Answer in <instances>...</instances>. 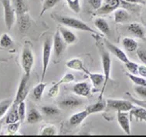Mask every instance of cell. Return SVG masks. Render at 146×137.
<instances>
[{"instance_id":"6","label":"cell","mask_w":146,"mask_h":137,"mask_svg":"<svg viewBox=\"0 0 146 137\" xmlns=\"http://www.w3.org/2000/svg\"><path fill=\"white\" fill-rule=\"evenodd\" d=\"M29 79V76H27L26 75H24L22 77L18 89H17L16 97L13 100L14 105H18L19 103L23 101H25V99H27V96L29 94V86H28Z\"/></svg>"},{"instance_id":"45","label":"cell","mask_w":146,"mask_h":137,"mask_svg":"<svg viewBox=\"0 0 146 137\" xmlns=\"http://www.w3.org/2000/svg\"><path fill=\"white\" fill-rule=\"evenodd\" d=\"M126 3H129V4H133V5H135V4H145V2L144 0H124Z\"/></svg>"},{"instance_id":"15","label":"cell","mask_w":146,"mask_h":137,"mask_svg":"<svg viewBox=\"0 0 146 137\" xmlns=\"http://www.w3.org/2000/svg\"><path fill=\"white\" fill-rule=\"evenodd\" d=\"M127 30L133 36L144 40L145 38V30L143 26L137 22H132L129 24L127 27Z\"/></svg>"},{"instance_id":"37","label":"cell","mask_w":146,"mask_h":137,"mask_svg":"<svg viewBox=\"0 0 146 137\" xmlns=\"http://www.w3.org/2000/svg\"><path fill=\"white\" fill-rule=\"evenodd\" d=\"M125 65L126 66V68L128 70V72L130 73L134 74V75H138V66H139L138 63L129 60L127 63H125Z\"/></svg>"},{"instance_id":"12","label":"cell","mask_w":146,"mask_h":137,"mask_svg":"<svg viewBox=\"0 0 146 137\" xmlns=\"http://www.w3.org/2000/svg\"><path fill=\"white\" fill-rule=\"evenodd\" d=\"M73 92L80 97H88L91 92V87L88 82H77L73 86Z\"/></svg>"},{"instance_id":"3","label":"cell","mask_w":146,"mask_h":137,"mask_svg":"<svg viewBox=\"0 0 146 137\" xmlns=\"http://www.w3.org/2000/svg\"><path fill=\"white\" fill-rule=\"evenodd\" d=\"M53 49V41L50 38H46L42 43V72H41V82L45 79L48 66L50 64L51 53Z\"/></svg>"},{"instance_id":"41","label":"cell","mask_w":146,"mask_h":137,"mask_svg":"<svg viewBox=\"0 0 146 137\" xmlns=\"http://www.w3.org/2000/svg\"><path fill=\"white\" fill-rule=\"evenodd\" d=\"M134 90L140 97L146 98V86H135Z\"/></svg>"},{"instance_id":"24","label":"cell","mask_w":146,"mask_h":137,"mask_svg":"<svg viewBox=\"0 0 146 137\" xmlns=\"http://www.w3.org/2000/svg\"><path fill=\"white\" fill-rule=\"evenodd\" d=\"M42 119V116L40 111L36 109L33 108L29 110L27 116V123L28 124H36L40 123Z\"/></svg>"},{"instance_id":"32","label":"cell","mask_w":146,"mask_h":137,"mask_svg":"<svg viewBox=\"0 0 146 137\" xmlns=\"http://www.w3.org/2000/svg\"><path fill=\"white\" fill-rule=\"evenodd\" d=\"M126 76L136 86H146V79L143 77L140 76H138L137 75H134L131 73H127Z\"/></svg>"},{"instance_id":"20","label":"cell","mask_w":146,"mask_h":137,"mask_svg":"<svg viewBox=\"0 0 146 137\" xmlns=\"http://www.w3.org/2000/svg\"><path fill=\"white\" fill-rule=\"evenodd\" d=\"M89 116V113H88V111L83 110L78 113H76L74 115H72L69 119L70 124L73 126H79L84 120L88 118V116Z\"/></svg>"},{"instance_id":"23","label":"cell","mask_w":146,"mask_h":137,"mask_svg":"<svg viewBox=\"0 0 146 137\" xmlns=\"http://www.w3.org/2000/svg\"><path fill=\"white\" fill-rule=\"evenodd\" d=\"M121 43H122L123 48L129 53H132V52L137 51L138 48V44L137 41L135 40H134L133 38H131V37L123 38Z\"/></svg>"},{"instance_id":"38","label":"cell","mask_w":146,"mask_h":137,"mask_svg":"<svg viewBox=\"0 0 146 137\" xmlns=\"http://www.w3.org/2000/svg\"><path fill=\"white\" fill-rule=\"evenodd\" d=\"M21 123V122L18 121L16 122V123L8 124V126H7V132L10 135L16 134L17 132H18V130H19Z\"/></svg>"},{"instance_id":"17","label":"cell","mask_w":146,"mask_h":137,"mask_svg":"<svg viewBox=\"0 0 146 137\" xmlns=\"http://www.w3.org/2000/svg\"><path fill=\"white\" fill-rule=\"evenodd\" d=\"M88 76L90 78L91 83H92V86H93L94 90H98L100 89H102L104 82V74L89 72L88 74Z\"/></svg>"},{"instance_id":"1","label":"cell","mask_w":146,"mask_h":137,"mask_svg":"<svg viewBox=\"0 0 146 137\" xmlns=\"http://www.w3.org/2000/svg\"><path fill=\"white\" fill-rule=\"evenodd\" d=\"M96 42H97V47L98 49L100 57H101V66H102V69H103V72H104L103 74L104 76V85H103V87L101 90V93L99 96V99H103L104 92L105 91L109 79H110V77H111L112 61L108 49L104 45V41L103 42H101V39L99 37V35L96 36Z\"/></svg>"},{"instance_id":"22","label":"cell","mask_w":146,"mask_h":137,"mask_svg":"<svg viewBox=\"0 0 146 137\" xmlns=\"http://www.w3.org/2000/svg\"><path fill=\"white\" fill-rule=\"evenodd\" d=\"M107 108V101L104 100L103 99H98V101L94 104L88 105L86 108V110L88 111L89 115L94 113H98L102 111H104Z\"/></svg>"},{"instance_id":"9","label":"cell","mask_w":146,"mask_h":137,"mask_svg":"<svg viewBox=\"0 0 146 137\" xmlns=\"http://www.w3.org/2000/svg\"><path fill=\"white\" fill-rule=\"evenodd\" d=\"M66 44L63 40L59 30H57L53 36V49L55 58L59 59L61 56L62 54L64 53V51L66 49Z\"/></svg>"},{"instance_id":"31","label":"cell","mask_w":146,"mask_h":137,"mask_svg":"<svg viewBox=\"0 0 146 137\" xmlns=\"http://www.w3.org/2000/svg\"><path fill=\"white\" fill-rule=\"evenodd\" d=\"M40 134L42 136H56L57 135V129L53 125H46L41 129Z\"/></svg>"},{"instance_id":"16","label":"cell","mask_w":146,"mask_h":137,"mask_svg":"<svg viewBox=\"0 0 146 137\" xmlns=\"http://www.w3.org/2000/svg\"><path fill=\"white\" fill-rule=\"evenodd\" d=\"M66 66L70 69L74 70V71H80L83 72L86 75H88L90 72L88 71V69L86 68L84 63H83L82 60L78 58H74L70 59L66 62Z\"/></svg>"},{"instance_id":"14","label":"cell","mask_w":146,"mask_h":137,"mask_svg":"<svg viewBox=\"0 0 146 137\" xmlns=\"http://www.w3.org/2000/svg\"><path fill=\"white\" fill-rule=\"evenodd\" d=\"M17 24L19 28V32L22 33H25L31 26V18L29 13L17 16Z\"/></svg>"},{"instance_id":"44","label":"cell","mask_w":146,"mask_h":137,"mask_svg":"<svg viewBox=\"0 0 146 137\" xmlns=\"http://www.w3.org/2000/svg\"><path fill=\"white\" fill-rule=\"evenodd\" d=\"M138 74L140 76L143 77V78L146 79V64L139 65V66H138Z\"/></svg>"},{"instance_id":"25","label":"cell","mask_w":146,"mask_h":137,"mask_svg":"<svg viewBox=\"0 0 146 137\" xmlns=\"http://www.w3.org/2000/svg\"><path fill=\"white\" fill-rule=\"evenodd\" d=\"M114 21L116 23H123L127 21L130 18V15L126 9L123 8H118L114 11Z\"/></svg>"},{"instance_id":"10","label":"cell","mask_w":146,"mask_h":137,"mask_svg":"<svg viewBox=\"0 0 146 137\" xmlns=\"http://www.w3.org/2000/svg\"><path fill=\"white\" fill-rule=\"evenodd\" d=\"M104 43L106 48L108 49V51L111 52L114 56H116L121 62H122L123 63H126L129 61V59L127 57V55H126V53L121 49V48L117 47V45H115L113 44L112 42H111L109 40L104 39L103 40Z\"/></svg>"},{"instance_id":"13","label":"cell","mask_w":146,"mask_h":137,"mask_svg":"<svg viewBox=\"0 0 146 137\" xmlns=\"http://www.w3.org/2000/svg\"><path fill=\"white\" fill-rule=\"evenodd\" d=\"M59 32L66 45H72L77 42V37L76 34L74 32H72L71 30L67 29L66 27L63 26H59Z\"/></svg>"},{"instance_id":"29","label":"cell","mask_w":146,"mask_h":137,"mask_svg":"<svg viewBox=\"0 0 146 137\" xmlns=\"http://www.w3.org/2000/svg\"><path fill=\"white\" fill-rule=\"evenodd\" d=\"M60 1H61V0H43V3H42V9H41V12H40V16H42L46 11L54 8Z\"/></svg>"},{"instance_id":"7","label":"cell","mask_w":146,"mask_h":137,"mask_svg":"<svg viewBox=\"0 0 146 137\" xmlns=\"http://www.w3.org/2000/svg\"><path fill=\"white\" fill-rule=\"evenodd\" d=\"M107 101V108L117 112H130L135 108V105L130 101L125 99H110Z\"/></svg>"},{"instance_id":"11","label":"cell","mask_w":146,"mask_h":137,"mask_svg":"<svg viewBox=\"0 0 146 137\" xmlns=\"http://www.w3.org/2000/svg\"><path fill=\"white\" fill-rule=\"evenodd\" d=\"M117 123L123 132L127 135L131 134L130 116L127 113V112H117Z\"/></svg>"},{"instance_id":"36","label":"cell","mask_w":146,"mask_h":137,"mask_svg":"<svg viewBox=\"0 0 146 137\" xmlns=\"http://www.w3.org/2000/svg\"><path fill=\"white\" fill-rule=\"evenodd\" d=\"M67 5L75 13H79L80 12V0H66Z\"/></svg>"},{"instance_id":"42","label":"cell","mask_w":146,"mask_h":137,"mask_svg":"<svg viewBox=\"0 0 146 137\" xmlns=\"http://www.w3.org/2000/svg\"><path fill=\"white\" fill-rule=\"evenodd\" d=\"M137 55L139 60L144 64H146V49L144 48H138Z\"/></svg>"},{"instance_id":"26","label":"cell","mask_w":146,"mask_h":137,"mask_svg":"<svg viewBox=\"0 0 146 137\" xmlns=\"http://www.w3.org/2000/svg\"><path fill=\"white\" fill-rule=\"evenodd\" d=\"M18 121H19V113H18L17 105H14L13 103L10 110L9 112V113L7 114V116H5V124L8 125L9 123H16V122Z\"/></svg>"},{"instance_id":"21","label":"cell","mask_w":146,"mask_h":137,"mask_svg":"<svg viewBox=\"0 0 146 137\" xmlns=\"http://www.w3.org/2000/svg\"><path fill=\"white\" fill-rule=\"evenodd\" d=\"M13 5L17 16L29 13V7L27 0H13Z\"/></svg>"},{"instance_id":"27","label":"cell","mask_w":146,"mask_h":137,"mask_svg":"<svg viewBox=\"0 0 146 137\" xmlns=\"http://www.w3.org/2000/svg\"><path fill=\"white\" fill-rule=\"evenodd\" d=\"M46 87V84L44 83V82H40L38 83L36 86L33 88V97L36 100L40 101L42 97V95H43V92L45 91Z\"/></svg>"},{"instance_id":"40","label":"cell","mask_w":146,"mask_h":137,"mask_svg":"<svg viewBox=\"0 0 146 137\" xmlns=\"http://www.w3.org/2000/svg\"><path fill=\"white\" fill-rule=\"evenodd\" d=\"M60 85L56 82L50 88V90L48 91V96L50 98H56L59 94V91H60Z\"/></svg>"},{"instance_id":"28","label":"cell","mask_w":146,"mask_h":137,"mask_svg":"<svg viewBox=\"0 0 146 137\" xmlns=\"http://www.w3.org/2000/svg\"><path fill=\"white\" fill-rule=\"evenodd\" d=\"M13 103V101L6 99L0 101V119H2L7 113V112L9 110L11 106Z\"/></svg>"},{"instance_id":"39","label":"cell","mask_w":146,"mask_h":137,"mask_svg":"<svg viewBox=\"0 0 146 137\" xmlns=\"http://www.w3.org/2000/svg\"><path fill=\"white\" fill-rule=\"evenodd\" d=\"M75 79L74 75L72 73H66V75H64V76L62 77L61 79L59 80L57 83H58L60 86L62 84H68V83H70V82H74Z\"/></svg>"},{"instance_id":"30","label":"cell","mask_w":146,"mask_h":137,"mask_svg":"<svg viewBox=\"0 0 146 137\" xmlns=\"http://www.w3.org/2000/svg\"><path fill=\"white\" fill-rule=\"evenodd\" d=\"M13 44V40L7 33H3L0 36V47L8 49Z\"/></svg>"},{"instance_id":"19","label":"cell","mask_w":146,"mask_h":137,"mask_svg":"<svg viewBox=\"0 0 146 137\" xmlns=\"http://www.w3.org/2000/svg\"><path fill=\"white\" fill-rule=\"evenodd\" d=\"M82 100L80 99H77L74 96H69L64 99L63 100L60 101V105L63 108L66 109H73L76 108L77 106H80L82 105Z\"/></svg>"},{"instance_id":"2","label":"cell","mask_w":146,"mask_h":137,"mask_svg":"<svg viewBox=\"0 0 146 137\" xmlns=\"http://www.w3.org/2000/svg\"><path fill=\"white\" fill-rule=\"evenodd\" d=\"M53 17L56 21L58 22L59 23L62 24L64 26L68 27L70 29L80 30V31L98 35V33L96 32L95 30H94L92 28H90L88 24H86L84 22L81 21L78 18L67 16H60V15H53Z\"/></svg>"},{"instance_id":"4","label":"cell","mask_w":146,"mask_h":137,"mask_svg":"<svg viewBox=\"0 0 146 137\" xmlns=\"http://www.w3.org/2000/svg\"><path fill=\"white\" fill-rule=\"evenodd\" d=\"M1 3L3 7V13H4V22L5 27L8 30H10L13 27L17 19L16 10L14 9L13 3L10 0H1Z\"/></svg>"},{"instance_id":"34","label":"cell","mask_w":146,"mask_h":137,"mask_svg":"<svg viewBox=\"0 0 146 137\" xmlns=\"http://www.w3.org/2000/svg\"><path fill=\"white\" fill-rule=\"evenodd\" d=\"M42 112L45 114L46 116H56L60 113V110L56 107H53L51 105H45L42 107Z\"/></svg>"},{"instance_id":"35","label":"cell","mask_w":146,"mask_h":137,"mask_svg":"<svg viewBox=\"0 0 146 137\" xmlns=\"http://www.w3.org/2000/svg\"><path fill=\"white\" fill-rule=\"evenodd\" d=\"M17 109H18V113L19 116V121L23 123L27 118V106H26V103L25 101H23L20 103L18 104L17 105Z\"/></svg>"},{"instance_id":"46","label":"cell","mask_w":146,"mask_h":137,"mask_svg":"<svg viewBox=\"0 0 146 137\" xmlns=\"http://www.w3.org/2000/svg\"><path fill=\"white\" fill-rule=\"evenodd\" d=\"M2 126H3V123H2V120L0 119V131L2 129Z\"/></svg>"},{"instance_id":"18","label":"cell","mask_w":146,"mask_h":137,"mask_svg":"<svg viewBox=\"0 0 146 137\" xmlns=\"http://www.w3.org/2000/svg\"><path fill=\"white\" fill-rule=\"evenodd\" d=\"M94 26L104 36H109L111 35V28L109 24L104 18H96L94 20Z\"/></svg>"},{"instance_id":"33","label":"cell","mask_w":146,"mask_h":137,"mask_svg":"<svg viewBox=\"0 0 146 137\" xmlns=\"http://www.w3.org/2000/svg\"><path fill=\"white\" fill-rule=\"evenodd\" d=\"M131 112V115L135 116L137 119L146 121V109L142 108H135L132 109Z\"/></svg>"},{"instance_id":"5","label":"cell","mask_w":146,"mask_h":137,"mask_svg":"<svg viewBox=\"0 0 146 137\" xmlns=\"http://www.w3.org/2000/svg\"><path fill=\"white\" fill-rule=\"evenodd\" d=\"M34 64V55L29 45H24L21 53V66L24 75L30 76Z\"/></svg>"},{"instance_id":"8","label":"cell","mask_w":146,"mask_h":137,"mask_svg":"<svg viewBox=\"0 0 146 137\" xmlns=\"http://www.w3.org/2000/svg\"><path fill=\"white\" fill-rule=\"evenodd\" d=\"M125 3L124 0H104L101 8L96 10V14L102 16L108 15L114 12L117 9L120 7V5Z\"/></svg>"},{"instance_id":"43","label":"cell","mask_w":146,"mask_h":137,"mask_svg":"<svg viewBox=\"0 0 146 137\" xmlns=\"http://www.w3.org/2000/svg\"><path fill=\"white\" fill-rule=\"evenodd\" d=\"M103 1L104 0H88V3L94 10H98L101 8Z\"/></svg>"}]
</instances>
